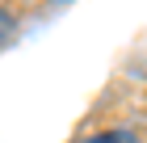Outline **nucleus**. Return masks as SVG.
<instances>
[{"label": "nucleus", "mask_w": 147, "mask_h": 143, "mask_svg": "<svg viewBox=\"0 0 147 143\" xmlns=\"http://www.w3.org/2000/svg\"><path fill=\"white\" fill-rule=\"evenodd\" d=\"M84 143H139L130 131H105V135H92V139H84Z\"/></svg>", "instance_id": "f257e3e1"}, {"label": "nucleus", "mask_w": 147, "mask_h": 143, "mask_svg": "<svg viewBox=\"0 0 147 143\" xmlns=\"http://www.w3.org/2000/svg\"><path fill=\"white\" fill-rule=\"evenodd\" d=\"M13 25H17V21H13V13H9V9H0V46L13 38Z\"/></svg>", "instance_id": "f03ea898"}]
</instances>
